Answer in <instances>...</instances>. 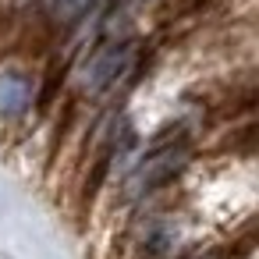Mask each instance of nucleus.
Here are the masks:
<instances>
[{"label": "nucleus", "instance_id": "2", "mask_svg": "<svg viewBox=\"0 0 259 259\" xmlns=\"http://www.w3.org/2000/svg\"><path fill=\"white\" fill-rule=\"evenodd\" d=\"M132 61H135V43H128V39H121V43L114 39V43L96 47L93 57H89L85 68H82V89L93 93V96L107 93L110 85H117V82L128 75Z\"/></svg>", "mask_w": 259, "mask_h": 259}, {"label": "nucleus", "instance_id": "1", "mask_svg": "<svg viewBox=\"0 0 259 259\" xmlns=\"http://www.w3.org/2000/svg\"><path fill=\"white\" fill-rule=\"evenodd\" d=\"M185 163H188V142H167V146L149 149L128 178V195L135 199V195H146V192L167 185Z\"/></svg>", "mask_w": 259, "mask_h": 259}, {"label": "nucleus", "instance_id": "3", "mask_svg": "<svg viewBox=\"0 0 259 259\" xmlns=\"http://www.w3.org/2000/svg\"><path fill=\"white\" fill-rule=\"evenodd\" d=\"M32 103V82L22 71H4L0 75V114L18 117Z\"/></svg>", "mask_w": 259, "mask_h": 259}, {"label": "nucleus", "instance_id": "4", "mask_svg": "<svg viewBox=\"0 0 259 259\" xmlns=\"http://www.w3.org/2000/svg\"><path fill=\"white\" fill-rule=\"evenodd\" d=\"M89 8H93V0H54V15H57L61 22H75V18H82Z\"/></svg>", "mask_w": 259, "mask_h": 259}, {"label": "nucleus", "instance_id": "5", "mask_svg": "<svg viewBox=\"0 0 259 259\" xmlns=\"http://www.w3.org/2000/svg\"><path fill=\"white\" fill-rule=\"evenodd\" d=\"M124 4H146V0H124Z\"/></svg>", "mask_w": 259, "mask_h": 259}]
</instances>
